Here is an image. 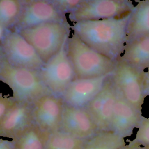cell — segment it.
<instances>
[{
    "label": "cell",
    "instance_id": "1",
    "mask_svg": "<svg viewBox=\"0 0 149 149\" xmlns=\"http://www.w3.org/2000/svg\"><path fill=\"white\" fill-rule=\"evenodd\" d=\"M130 13L120 17L78 22L70 27L88 46L116 62L127 43Z\"/></svg>",
    "mask_w": 149,
    "mask_h": 149
},
{
    "label": "cell",
    "instance_id": "2",
    "mask_svg": "<svg viewBox=\"0 0 149 149\" xmlns=\"http://www.w3.org/2000/svg\"><path fill=\"white\" fill-rule=\"evenodd\" d=\"M66 50L75 79H90L111 74L116 65V62L86 44L74 33L68 38Z\"/></svg>",
    "mask_w": 149,
    "mask_h": 149
},
{
    "label": "cell",
    "instance_id": "3",
    "mask_svg": "<svg viewBox=\"0 0 149 149\" xmlns=\"http://www.w3.org/2000/svg\"><path fill=\"white\" fill-rule=\"evenodd\" d=\"M0 81L10 87L17 102L33 104L42 97L52 94L41 80L39 70L13 67L5 59L0 70Z\"/></svg>",
    "mask_w": 149,
    "mask_h": 149
},
{
    "label": "cell",
    "instance_id": "4",
    "mask_svg": "<svg viewBox=\"0 0 149 149\" xmlns=\"http://www.w3.org/2000/svg\"><path fill=\"white\" fill-rule=\"evenodd\" d=\"M70 25L64 22H49L18 31L36 50L45 63L66 44Z\"/></svg>",
    "mask_w": 149,
    "mask_h": 149
},
{
    "label": "cell",
    "instance_id": "5",
    "mask_svg": "<svg viewBox=\"0 0 149 149\" xmlns=\"http://www.w3.org/2000/svg\"><path fill=\"white\" fill-rule=\"evenodd\" d=\"M0 47L6 62L12 66L40 70L45 64L32 45L16 30H5Z\"/></svg>",
    "mask_w": 149,
    "mask_h": 149
},
{
    "label": "cell",
    "instance_id": "6",
    "mask_svg": "<svg viewBox=\"0 0 149 149\" xmlns=\"http://www.w3.org/2000/svg\"><path fill=\"white\" fill-rule=\"evenodd\" d=\"M134 6L130 0H80L69 19L74 24L120 17L130 13Z\"/></svg>",
    "mask_w": 149,
    "mask_h": 149
},
{
    "label": "cell",
    "instance_id": "7",
    "mask_svg": "<svg viewBox=\"0 0 149 149\" xmlns=\"http://www.w3.org/2000/svg\"><path fill=\"white\" fill-rule=\"evenodd\" d=\"M39 74L43 83L51 92L61 97L75 79L73 68L67 55L66 44L44 65L39 70Z\"/></svg>",
    "mask_w": 149,
    "mask_h": 149
},
{
    "label": "cell",
    "instance_id": "8",
    "mask_svg": "<svg viewBox=\"0 0 149 149\" xmlns=\"http://www.w3.org/2000/svg\"><path fill=\"white\" fill-rule=\"evenodd\" d=\"M143 72L118 60L111 74L112 80L119 93L131 105L141 111L144 100L142 79Z\"/></svg>",
    "mask_w": 149,
    "mask_h": 149
},
{
    "label": "cell",
    "instance_id": "9",
    "mask_svg": "<svg viewBox=\"0 0 149 149\" xmlns=\"http://www.w3.org/2000/svg\"><path fill=\"white\" fill-rule=\"evenodd\" d=\"M19 17L11 30L19 31L49 22H66L65 15L59 12L51 1L21 0Z\"/></svg>",
    "mask_w": 149,
    "mask_h": 149
},
{
    "label": "cell",
    "instance_id": "10",
    "mask_svg": "<svg viewBox=\"0 0 149 149\" xmlns=\"http://www.w3.org/2000/svg\"><path fill=\"white\" fill-rule=\"evenodd\" d=\"M116 98L117 90L111 74L100 91L84 107L91 116L98 132L111 131L113 111Z\"/></svg>",
    "mask_w": 149,
    "mask_h": 149
},
{
    "label": "cell",
    "instance_id": "11",
    "mask_svg": "<svg viewBox=\"0 0 149 149\" xmlns=\"http://www.w3.org/2000/svg\"><path fill=\"white\" fill-rule=\"evenodd\" d=\"M63 105L62 97L53 94L38 99L32 104L34 123L50 134L60 130Z\"/></svg>",
    "mask_w": 149,
    "mask_h": 149
},
{
    "label": "cell",
    "instance_id": "12",
    "mask_svg": "<svg viewBox=\"0 0 149 149\" xmlns=\"http://www.w3.org/2000/svg\"><path fill=\"white\" fill-rule=\"evenodd\" d=\"M60 130L84 140H88L99 132L91 116L84 107H74L65 103Z\"/></svg>",
    "mask_w": 149,
    "mask_h": 149
},
{
    "label": "cell",
    "instance_id": "13",
    "mask_svg": "<svg viewBox=\"0 0 149 149\" xmlns=\"http://www.w3.org/2000/svg\"><path fill=\"white\" fill-rule=\"evenodd\" d=\"M111 74L90 79H75L61 95L64 103L74 107H86L100 91Z\"/></svg>",
    "mask_w": 149,
    "mask_h": 149
},
{
    "label": "cell",
    "instance_id": "14",
    "mask_svg": "<svg viewBox=\"0 0 149 149\" xmlns=\"http://www.w3.org/2000/svg\"><path fill=\"white\" fill-rule=\"evenodd\" d=\"M143 116L139 111L129 103L117 91L115 103L111 131L123 139L133 134L134 128H138Z\"/></svg>",
    "mask_w": 149,
    "mask_h": 149
},
{
    "label": "cell",
    "instance_id": "15",
    "mask_svg": "<svg viewBox=\"0 0 149 149\" xmlns=\"http://www.w3.org/2000/svg\"><path fill=\"white\" fill-rule=\"evenodd\" d=\"M34 124L32 104L16 102L0 124V137L14 140Z\"/></svg>",
    "mask_w": 149,
    "mask_h": 149
},
{
    "label": "cell",
    "instance_id": "16",
    "mask_svg": "<svg viewBox=\"0 0 149 149\" xmlns=\"http://www.w3.org/2000/svg\"><path fill=\"white\" fill-rule=\"evenodd\" d=\"M118 60L137 70L144 72L149 68V36L126 43L123 52Z\"/></svg>",
    "mask_w": 149,
    "mask_h": 149
},
{
    "label": "cell",
    "instance_id": "17",
    "mask_svg": "<svg viewBox=\"0 0 149 149\" xmlns=\"http://www.w3.org/2000/svg\"><path fill=\"white\" fill-rule=\"evenodd\" d=\"M149 36V0L139 1L130 13L127 26V43Z\"/></svg>",
    "mask_w": 149,
    "mask_h": 149
},
{
    "label": "cell",
    "instance_id": "18",
    "mask_svg": "<svg viewBox=\"0 0 149 149\" xmlns=\"http://www.w3.org/2000/svg\"><path fill=\"white\" fill-rule=\"evenodd\" d=\"M50 133L41 130L35 123L12 140L15 149H45Z\"/></svg>",
    "mask_w": 149,
    "mask_h": 149
},
{
    "label": "cell",
    "instance_id": "19",
    "mask_svg": "<svg viewBox=\"0 0 149 149\" xmlns=\"http://www.w3.org/2000/svg\"><path fill=\"white\" fill-rule=\"evenodd\" d=\"M125 145L123 137L112 131H104L87 140L83 149H119Z\"/></svg>",
    "mask_w": 149,
    "mask_h": 149
},
{
    "label": "cell",
    "instance_id": "20",
    "mask_svg": "<svg viewBox=\"0 0 149 149\" xmlns=\"http://www.w3.org/2000/svg\"><path fill=\"white\" fill-rule=\"evenodd\" d=\"M87 140L59 130L50 134L45 149H83Z\"/></svg>",
    "mask_w": 149,
    "mask_h": 149
},
{
    "label": "cell",
    "instance_id": "21",
    "mask_svg": "<svg viewBox=\"0 0 149 149\" xmlns=\"http://www.w3.org/2000/svg\"><path fill=\"white\" fill-rule=\"evenodd\" d=\"M22 9L20 0H0V24L6 29H12Z\"/></svg>",
    "mask_w": 149,
    "mask_h": 149
},
{
    "label": "cell",
    "instance_id": "22",
    "mask_svg": "<svg viewBox=\"0 0 149 149\" xmlns=\"http://www.w3.org/2000/svg\"><path fill=\"white\" fill-rule=\"evenodd\" d=\"M136 138L132 142L139 146H149V118L142 117Z\"/></svg>",
    "mask_w": 149,
    "mask_h": 149
},
{
    "label": "cell",
    "instance_id": "23",
    "mask_svg": "<svg viewBox=\"0 0 149 149\" xmlns=\"http://www.w3.org/2000/svg\"><path fill=\"white\" fill-rule=\"evenodd\" d=\"M52 3L62 14L72 13L77 6L80 0H51Z\"/></svg>",
    "mask_w": 149,
    "mask_h": 149
},
{
    "label": "cell",
    "instance_id": "24",
    "mask_svg": "<svg viewBox=\"0 0 149 149\" xmlns=\"http://www.w3.org/2000/svg\"><path fill=\"white\" fill-rule=\"evenodd\" d=\"M16 102L12 96H6L0 93V124L10 109Z\"/></svg>",
    "mask_w": 149,
    "mask_h": 149
},
{
    "label": "cell",
    "instance_id": "25",
    "mask_svg": "<svg viewBox=\"0 0 149 149\" xmlns=\"http://www.w3.org/2000/svg\"><path fill=\"white\" fill-rule=\"evenodd\" d=\"M142 87L144 97L149 95V68L146 72L144 71L143 73Z\"/></svg>",
    "mask_w": 149,
    "mask_h": 149
},
{
    "label": "cell",
    "instance_id": "26",
    "mask_svg": "<svg viewBox=\"0 0 149 149\" xmlns=\"http://www.w3.org/2000/svg\"><path fill=\"white\" fill-rule=\"evenodd\" d=\"M0 149H15L13 141L0 139Z\"/></svg>",
    "mask_w": 149,
    "mask_h": 149
},
{
    "label": "cell",
    "instance_id": "27",
    "mask_svg": "<svg viewBox=\"0 0 149 149\" xmlns=\"http://www.w3.org/2000/svg\"><path fill=\"white\" fill-rule=\"evenodd\" d=\"M130 143L129 144L125 145L120 148H119V149H139V148L140 147V146H139L138 144L137 143H134L132 142V141H129Z\"/></svg>",
    "mask_w": 149,
    "mask_h": 149
},
{
    "label": "cell",
    "instance_id": "28",
    "mask_svg": "<svg viewBox=\"0 0 149 149\" xmlns=\"http://www.w3.org/2000/svg\"><path fill=\"white\" fill-rule=\"evenodd\" d=\"M5 30L6 29L5 28H3L1 24H0V44L2 42L4 35H5Z\"/></svg>",
    "mask_w": 149,
    "mask_h": 149
},
{
    "label": "cell",
    "instance_id": "29",
    "mask_svg": "<svg viewBox=\"0 0 149 149\" xmlns=\"http://www.w3.org/2000/svg\"><path fill=\"white\" fill-rule=\"evenodd\" d=\"M4 61H5V58H4L2 49L0 47V70L1 69V68L2 66V65H3V63Z\"/></svg>",
    "mask_w": 149,
    "mask_h": 149
},
{
    "label": "cell",
    "instance_id": "30",
    "mask_svg": "<svg viewBox=\"0 0 149 149\" xmlns=\"http://www.w3.org/2000/svg\"><path fill=\"white\" fill-rule=\"evenodd\" d=\"M139 149H149V146H144V147L140 146Z\"/></svg>",
    "mask_w": 149,
    "mask_h": 149
}]
</instances>
